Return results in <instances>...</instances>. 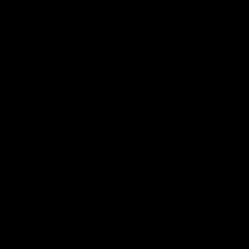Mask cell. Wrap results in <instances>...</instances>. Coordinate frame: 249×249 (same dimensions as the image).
<instances>
[]
</instances>
